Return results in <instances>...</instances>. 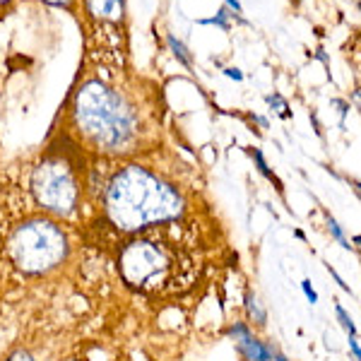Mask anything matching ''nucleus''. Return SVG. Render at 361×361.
Masks as SVG:
<instances>
[{
	"instance_id": "nucleus-1",
	"label": "nucleus",
	"mask_w": 361,
	"mask_h": 361,
	"mask_svg": "<svg viewBox=\"0 0 361 361\" xmlns=\"http://www.w3.org/2000/svg\"><path fill=\"white\" fill-rule=\"evenodd\" d=\"M104 207L111 224L121 231H140L178 219L185 209V200L176 185L149 169L126 166L109 183Z\"/></svg>"
},
{
	"instance_id": "nucleus-2",
	"label": "nucleus",
	"mask_w": 361,
	"mask_h": 361,
	"mask_svg": "<svg viewBox=\"0 0 361 361\" xmlns=\"http://www.w3.org/2000/svg\"><path fill=\"white\" fill-rule=\"evenodd\" d=\"M75 123L85 137L104 149H121L135 135V114L126 99L99 80H90L78 90L73 104Z\"/></svg>"
},
{
	"instance_id": "nucleus-3",
	"label": "nucleus",
	"mask_w": 361,
	"mask_h": 361,
	"mask_svg": "<svg viewBox=\"0 0 361 361\" xmlns=\"http://www.w3.org/2000/svg\"><path fill=\"white\" fill-rule=\"evenodd\" d=\"M70 255V238L49 217H34L15 226L8 238V258L25 275H49Z\"/></svg>"
},
{
	"instance_id": "nucleus-4",
	"label": "nucleus",
	"mask_w": 361,
	"mask_h": 361,
	"mask_svg": "<svg viewBox=\"0 0 361 361\" xmlns=\"http://www.w3.org/2000/svg\"><path fill=\"white\" fill-rule=\"evenodd\" d=\"M34 200L56 217H73L80 205V183L63 154H46L32 173Z\"/></svg>"
},
{
	"instance_id": "nucleus-5",
	"label": "nucleus",
	"mask_w": 361,
	"mask_h": 361,
	"mask_svg": "<svg viewBox=\"0 0 361 361\" xmlns=\"http://www.w3.org/2000/svg\"><path fill=\"white\" fill-rule=\"evenodd\" d=\"M121 275L130 287L149 289L157 287L159 282H164L169 272V258L164 248L147 238H137V241L128 243L121 250L118 258Z\"/></svg>"
},
{
	"instance_id": "nucleus-6",
	"label": "nucleus",
	"mask_w": 361,
	"mask_h": 361,
	"mask_svg": "<svg viewBox=\"0 0 361 361\" xmlns=\"http://www.w3.org/2000/svg\"><path fill=\"white\" fill-rule=\"evenodd\" d=\"M229 337L234 340V345H236L243 361H272L275 345H272V342H263L260 337H255L253 330H250L246 323H231Z\"/></svg>"
},
{
	"instance_id": "nucleus-7",
	"label": "nucleus",
	"mask_w": 361,
	"mask_h": 361,
	"mask_svg": "<svg viewBox=\"0 0 361 361\" xmlns=\"http://www.w3.org/2000/svg\"><path fill=\"white\" fill-rule=\"evenodd\" d=\"M87 10L102 22H121L126 15V0H87Z\"/></svg>"
},
{
	"instance_id": "nucleus-8",
	"label": "nucleus",
	"mask_w": 361,
	"mask_h": 361,
	"mask_svg": "<svg viewBox=\"0 0 361 361\" xmlns=\"http://www.w3.org/2000/svg\"><path fill=\"white\" fill-rule=\"evenodd\" d=\"M243 308H246V316L253 325H258V328H265L267 325V311L260 304V299L255 296L253 292H246L243 296Z\"/></svg>"
},
{
	"instance_id": "nucleus-9",
	"label": "nucleus",
	"mask_w": 361,
	"mask_h": 361,
	"mask_svg": "<svg viewBox=\"0 0 361 361\" xmlns=\"http://www.w3.org/2000/svg\"><path fill=\"white\" fill-rule=\"evenodd\" d=\"M169 49L173 51V56L178 58V63H183L185 68H190V66H193V58H190L188 49H185V46L180 44L176 37H169Z\"/></svg>"
},
{
	"instance_id": "nucleus-10",
	"label": "nucleus",
	"mask_w": 361,
	"mask_h": 361,
	"mask_svg": "<svg viewBox=\"0 0 361 361\" xmlns=\"http://www.w3.org/2000/svg\"><path fill=\"white\" fill-rule=\"evenodd\" d=\"M335 311H337V318H340V325L347 330V335H349V337H357V325H354L352 316H349V313L345 311V306L337 304V306H335Z\"/></svg>"
},
{
	"instance_id": "nucleus-11",
	"label": "nucleus",
	"mask_w": 361,
	"mask_h": 361,
	"mask_svg": "<svg viewBox=\"0 0 361 361\" xmlns=\"http://www.w3.org/2000/svg\"><path fill=\"white\" fill-rule=\"evenodd\" d=\"M253 159H255V166H258V171L263 173L265 178H270L272 183H277V185H282L279 183V178L275 176V173L270 171V166L265 164V157H263V152H260V149H253Z\"/></svg>"
},
{
	"instance_id": "nucleus-12",
	"label": "nucleus",
	"mask_w": 361,
	"mask_h": 361,
	"mask_svg": "<svg viewBox=\"0 0 361 361\" xmlns=\"http://www.w3.org/2000/svg\"><path fill=\"white\" fill-rule=\"evenodd\" d=\"M328 229H330V234H333V238L340 243L342 248H347V250L352 248V246H349V241H347V236H345V231H342V226L337 224V219H333L330 214H328Z\"/></svg>"
},
{
	"instance_id": "nucleus-13",
	"label": "nucleus",
	"mask_w": 361,
	"mask_h": 361,
	"mask_svg": "<svg viewBox=\"0 0 361 361\" xmlns=\"http://www.w3.org/2000/svg\"><path fill=\"white\" fill-rule=\"evenodd\" d=\"M267 104H270L272 109H277V114L282 116V118H289V106H287V102H284L279 94H272V97H267L265 99Z\"/></svg>"
},
{
	"instance_id": "nucleus-14",
	"label": "nucleus",
	"mask_w": 361,
	"mask_h": 361,
	"mask_svg": "<svg viewBox=\"0 0 361 361\" xmlns=\"http://www.w3.org/2000/svg\"><path fill=\"white\" fill-rule=\"evenodd\" d=\"M226 17H229V15H226V8H222L217 13V17H212V20H202V25H217L219 29H224V32H226V29H229V22H226Z\"/></svg>"
},
{
	"instance_id": "nucleus-15",
	"label": "nucleus",
	"mask_w": 361,
	"mask_h": 361,
	"mask_svg": "<svg viewBox=\"0 0 361 361\" xmlns=\"http://www.w3.org/2000/svg\"><path fill=\"white\" fill-rule=\"evenodd\" d=\"M301 292L306 294V299L311 301V304H318V294H316V289L311 287V279H304V282H301Z\"/></svg>"
},
{
	"instance_id": "nucleus-16",
	"label": "nucleus",
	"mask_w": 361,
	"mask_h": 361,
	"mask_svg": "<svg viewBox=\"0 0 361 361\" xmlns=\"http://www.w3.org/2000/svg\"><path fill=\"white\" fill-rule=\"evenodd\" d=\"M5 361H37L32 357V354H27V352H15V354H10Z\"/></svg>"
},
{
	"instance_id": "nucleus-17",
	"label": "nucleus",
	"mask_w": 361,
	"mask_h": 361,
	"mask_svg": "<svg viewBox=\"0 0 361 361\" xmlns=\"http://www.w3.org/2000/svg\"><path fill=\"white\" fill-rule=\"evenodd\" d=\"M224 75H226V78H231V80H236V82H241V80H243V73L238 68H226Z\"/></svg>"
},
{
	"instance_id": "nucleus-18",
	"label": "nucleus",
	"mask_w": 361,
	"mask_h": 361,
	"mask_svg": "<svg viewBox=\"0 0 361 361\" xmlns=\"http://www.w3.org/2000/svg\"><path fill=\"white\" fill-rule=\"evenodd\" d=\"M349 349H352V354H354V359H361V349H359V340L357 337H349Z\"/></svg>"
},
{
	"instance_id": "nucleus-19",
	"label": "nucleus",
	"mask_w": 361,
	"mask_h": 361,
	"mask_svg": "<svg viewBox=\"0 0 361 361\" xmlns=\"http://www.w3.org/2000/svg\"><path fill=\"white\" fill-rule=\"evenodd\" d=\"M226 5H229L234 13H241V3H238V0H226Z\"/></svg>"
},
{
	"instance_id": "nucleus-20",
	"label": "nucleus",
	"mask_w": 361,
	"mask_h": 361,
	"mask_svg": "<svg viewBox=\"0 0 361 361\" xmlns=\"http://www.w3.org/2000/svg\"><path fill=\"white\" fill-rule=\"evenodd\" d=\"M272 361H289L287 357H284L282 352H279V349L275 347V352H272Z\"/></svg>"
},
{
	"instance_id": "nucleus-21",
	"label": "nucleus",
	"mask_w": 361,
	"mask_h": 361,
	"mask_svg": "<svg viewBox=\"0 0 361 361\" xmlns=\"http://www.w3.org/2000/svg\"><path fill=\"white\" fill-rule=\"evenodd\" d=\"M44 3H49V5H70L73 0H44Z\"/></svg>"
},
{
	"instance_id": "nucleus-22",
	"label": "nucleus",
	"mask_w": 361,
	"mask_h": 361,
	"mask_svg": "<svg viewBox=\"0 0 361 361\" xmlns=\"http://www.w3.org/2000/svg\"><path fill=\"white\" fill-rule=\"evenodd\" d=\"M0 3H10V0H0Z\"/></svg>"
}]
</instances>
